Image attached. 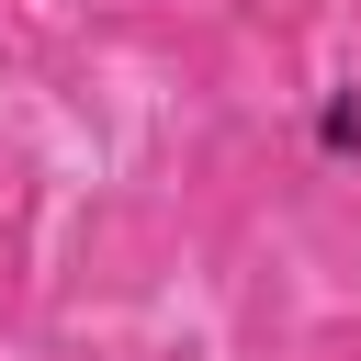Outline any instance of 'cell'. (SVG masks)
<instances>
[{
	"label": "cell",
	"instance_id": "cell-1",
	"mask_svg": "<svg viewBox=\"0 0 361 361\" xmlns=\"http://www.w3.org/2000/svg\"><path fill=\"white\" fill-rule=\"evenodd\" d=\"M305 158H316L327 180H361V79H327V90L305 102Z\"/></svg>",
	"mask_w": 361,
	"mask_h": 361
}]
</instances>
